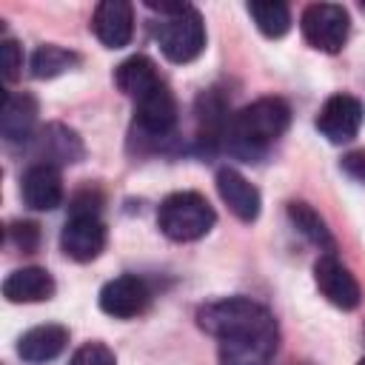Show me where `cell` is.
Instances as JSON below:
<instances>
[{
    "instance_id": "obj_1",
    "label": "cell",
    "mask_w": 365,
    "mask_h": 365,
    "mask_svg": "<svg viewBox=\"0 0 365 365\" xmlns=\"http://www.w3.org/2000/svg\"><path fill=\"white\" fill-rule=\"evenodd\" d=\"M197 325L220 342V365H268L279 345L274 314L248 297L205 302Z\"/></svg>"
},
{
    "instance_id": "obj_2",
    "label": "cell",
    "mask_w": 365,
    "mask_h": 365,
    "mask_svg": "<svg viewBox=\"0 0 365 365\" xmlns=\"http://www.w3.org/2000/svg\"><path fill=\"white\" fill-rule=\"evenodd\" d=\"M288 123H291V108L285 100L259 97L251 106L231 114L222 143L234 157L245 163H259L268 154V148L288 131Z\"/></svg>"
},
{
    "instance_id": "obj_3",
    "label": "cell",
    "mask_w": 365,
    "mask_h": 365,
    "mask_svg": "<svg viewBox=\"0 0 365 365\" xmlns=\"http://www.w3.org/2000/svg\"><path fill=\"white\" fill-rule=\"evenodd\" d=\"M217 222L211 202L197 191H174L157 208L160 231L174 242H194L205 237Z\"/></svg>"
},
{
    "instance_id": "obj_4",
    "label": "cell",
    "mask_w": 365,
    "mask_h": 365,
    "mask_svg": "<svg viewBox=\"0 0 365 365\" xmlns=\"http://www.w3.org/2000/svg\"><path fill=\"white\" fill-rule=\"evenodd\" d=\"M154 40L171 63H191L205 48V23L194 6L182 3L174 14L154 23Z\"/></svg>"
},
{
    "instance_id": "obj_5",
    "label": "cell",
    "mask_w": 365,
    "mask_h": 365,
    "mask_svg": "<svg viewBox=\"0 0 365 365\" xmlns=\"http://www.w3.org/2000/svg\"><path fill=\"white\" fill-rule=\"evenodd\" d=\"M299 29H302V37L314 48H319L325 54H336L348 40L351 17L336 3H311V6H305L302 17H299Z\"/></svg>"
},
{
    "instance_id": "obj_6",
    "label": "cell",
    "mask_w": 365,
    "mask_h": 365,
    "mask_svg": "<svg viewBox=\"0 0 365 365\" xmlns=\"http://www.w3.org/2000/svg\"><path fill=\"white\" fill-rule=\"evenodd\" d=\"M134 128L145 140H165L177 128V100L165 83L134 100Z\"/></svg>"
},
{
    "instance_id": "obj_7",
    "label": "cell",
    "mask_w": 365,
    "mask_h": 365,
    "mask_svg": "<svg viewBox=\"0 0 365 365\" xmlns=\"http://www.w3.org/2000/svg\"><path fill=\"white\" fill-rule=\"evenodd\" d=\"M362 120H365L362 100H356L354 94H334L322 103L317 114V128L328 143L342 145L359 134Z\"/></svg>"
},
{
    "instance_id": "obj_8",
    "label": "cell",
    "mask_w": 365,
    "mask_h": 365,
    "mask_svg": "<svg viewBox=\"0 0 365 365\" xmlns=\"http://www.w3.org/2000/svg\"><path fill=\"white\" fill-rule=\"evenodd\" d=\"M314 282L319 288V294L342 308V311H354L362 299V291H359V282L356 277L334 257V254H322L317 262H314Z\"/></svg>"
},
{
    "instance_id": "obj_9",
    "label": "cell",
    "mask_w": 365,
    "mask_h": 365,
    "mask_svg": "<svg viewBox=\"0 0 365 365\" xmlns=\"http://www.w3.org/2000/svg\"><path fill=\"white\" fill-rule=\"evenodd\" d=\"M151 302V291L145 285V279H140L137 274H123L108 279L100 288V308L103 314L114 317V319H131L140 317Z\"/></svg>"
},
{
    "instance_id": "obj_10",
    "label": "cell",
    "mask_w": 365,
    "mask_h": 365,
    "mask_svg": "<svg viewBox=\"0 0 365 365\" xmlns=\"http://www.w3.org/2000/svg\"><path fill=\"white\" fill-rule=\"evenodd\" d=\"M60 248L74 262H91L106 248V225L94 214L68 217V222L60 231Z\"/></svg>"
},
{
    "instance_id": "obj_11",
    "label": "cell",
    "mask_w": 365,
    "mask_h": 365,
    "mask_svg": "<svg viewBox=\"0 0 365 365\" xmlns=\"http://www.w3.org/2000/svg\"><path fill=\"white\" fill-rule=\"evenodd\" d=\"M91 29H94V37L106 48L128 46V40L134 34V9H131V3H125V0H103L94 9Z\"/></svg>"
},
{
    "instance_id": "obj_12",
    "label": "cell",
    "mask_w": 365,
    "mask_h": 365,
    "mask_svg": "<svg viewBox=\"0 0 365 365\" xmlns=\"http://www.w3.org/2000/svg\"><path fill=\"white\" fill-rule=\"evenodd\" d=\"M20 194L23 202L34 211H54L63 202V177L54 165L34 163L20 177Z\"/></svg>"
},
{
    "instance_id": "obj_13",
    "label": "cell",
    "mask_w": 365,
    "mask_h": 365,
    "mask_svg": "<svg viewBox=\"0 0 365 365\" xmlns=\"http://www.w3.org/2000/svg\"><path fill=\"white\" fill-rule=\"evenodd\" d=\"M217 191L222 202L231 208V214L242 222H254L262 208V197L254 182H248L237 168H220L217 171Z\"/></svg>"
},
{
    "instance_id": "obj_14",
    "label": "cell",
    "mask_w": 365,
    "mask_h": 365,
    "mask_svg": "<svg viewBox=\"0 0 365 365\" xmlns=\"http://www.w3.org/2000/svg\"><path fill=\"white\" fill-rule=\"evenodd\" d=\"M66 342H68V328L57 325V322H46V325L29 328L17 339V356L29 365H43V362H51L54 356H60Z\"/></svg>"
},
{
    "instance_id": "obj_15",
    "label": "cell",
    "mask_w": 365,
    "mask_h": 365,
    "mask_svg": "<svg viewBox=\"0 0 365 365\" xmlns=\"http://www.w3.org/2000/svg\"><path fill=\"white\" fill-rule=\"evenodd\" d=\"M37 125V103L31 94H3L0 108V134L6 143H26Z\"/></svg>"
},
{
    "instance_id": "obj_16",
    "label": "cell",
    "mask_w": 365,
    "mask_h": 365,
    "mask_svg": "<svg viewBox=\"0 0 365 365\" xmlns=\"http://www.w3.org/2000/svg\"><path fill=\"white\" fill-rule=\"evenodd\" d=\"M54 279L46 268H17L3 279V297L9 302H43L54 297Z\"/></svg>"
},
{
    "instance_id": "obj_17",
    "label": "cell",
    "mask_w": 365,
    "mask_h": 365,
    "mask_svg": "<svg viewBox=\"0 0 365 365\" xmlns=\"http://www.w3.org/2000/svg\"><path fill=\"white\" fill-rule=\"evenodd\" d=\"M37 151H40V163L57 168L66 163H77L83 157V140L68 125L48 123L37 137Z\"/></svg>"
},
{
    "instance_id": "obj_18",
    "label": "cell",
    "mask_w": 365,
    "mask_h": 365,
    "mask_svg": "<svg viewBox=\"0 0 365 365\" xmlns=\"http://www.w3.org/2000/svg\"><path fill=\"white\" fill-rule=\"evenodd\" d=\"M114 83L117 88L131 97V100H140L143 94H148L154 86H160V74H157V66L151 57L145 54H134L128 60H123L117 68H114Z\"/></svg>"
},
{
    "instance_id": "obj_19",
    "label": "cell",
    "mask_w": 365,
    "mask_h": 365,
    "mask_svg": "<svg viewBox=\"0 0 365 365\" xmlns=\"http://www.w3.org/2000/svg\"><path fill=\"white\" fill-rule=\"evenodd\" d=\"M288 220H291V225L308 240V242H314L317 248H322V251H334V237H331V231H328V225H325V220L308 205V202H299V200H294V202H288Z\"/></svg>"
},
{
    "instance_id": "obj_20",
    "label": "cell",
    "mask_w": 365,
    "mask_h": 365,
    "mask_svg": "<svg viewBox=\"0 0 365 365\" xmlns=\"http://www.w3.org/2000/svg\"><path fill=\"white\" fill-rule=\"evenodd\" d=\"M77 63H80V54H74L63 46H54V43H46L31 54V74L37 80H51L63 71H71Z\"/></svg>"
},
{
    "instance_id": "obj_21",
    "label": "cell",
    "mask_w": 365,
    "mask_h": 365,
    "mask_svg": "<svg viewBox=\"0 0 365 365\" xmlns=\"http://www.w3.org/2000/svg\"><path fill=\"white\" fill-rule=\"evenodd\" d=\"M248 14L254 17L257 29L265 34V37H282L288 34L291 29V9L285 3H277V0H254L248 3Z\"/></svg>"
},
{
    "instance_id": "obj_22",
    "label": "cell",
    "mask_w": 365,
    "mask_h": 365,
    "mask_svg": "<svg viewBox=\"0 0 365 365\" xmlns=\"http://www.w3.org/2000/svg\"><path fill=\"white\" fill-rule=\"evenodd\" d=\"M68 365H117V359H114V354H111L108 345H103V342H86V345H80L71 354Z\"/></svg>"
},
{
    "instance_id": "obj_23",
    "label": "cell",
    "mask_w": 365,
    "mask_h": 365,
    "mask_svg": "<svg viewBox=\"0 0 365 365\" xmlns=\"http://www.w3.org/2000/svg\"><path fill=\"white\" fill-rule=\"evenodd\" d=\"M0 66H3V77L9 83L20 74V68H23V51H20V46L14 40H3L0 43Z\"/></svg>"
},
{
    "instance_id": "obj_24",
    "label": "cell",
    "mask_w": 365,
    "mask_h": 365,
    "mask_svg": "<svg viewBox=\"0 0 365 365\" xmlns=\"http://www.w3.org/2000/svg\"><path fill=\"white\" fill-rule=\"evenodd\" d=\"M9 237L14 240V245H20L23 251H34L37 240H40V228L34 222H14L9 228Z\"/></svg>"
},
{
    "instance_id": "obj_25",
    "label": "cell",
    "mask_w": 365,
    "mask_h": 365,
    "mask_svg": "<svg viewBox=\"0 0 365 365\" xmlns=\"http://www.w3.org/2000/svg\"><path fill=\"white\" fill-rule=\"evenodd\" d=\"M83 214L100 217V194L97 191H83L71 200V217H83Z\"/></svg>"
},
{
    "instance_id": "obj_26",
    "label": "cell",
    "mask_w": 365,
    "mask_h": 365,
    "mask_svg": "<svg viewBox=\"0 0 365 365\" xmlns=\"http://www.w3.org/2000/svg\"><path fill=\"white\" fill-rule=\"evenodd\" d=\"M342 171L359 182H365V151H351L342 157Z\"/></svg>"
},
{
    "instance_id": "obj_27",
    "label": "cell",
    "mask_w": 365,
    "mask_h": 365,
    "mask_svg": "<svg viewBox=\"0 0 365 365\" xmlns=\"http://www.w3.org/2000/svg\"><path fill=\"white\" fill-rule=\"evenodd\" d=\"M356 365H365V359H359V362H356Z\"/></svg>"
}]
</instances>
